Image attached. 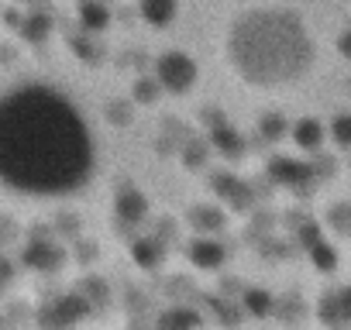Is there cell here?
Here are the masks:
<instances>
[{
	"label": "cell",
	"mask_w": 351,
	"mask_h": 330,
	"mask_svg": "<svg viewBox=\"0 0 351 330\" xmlns=\"http://www.w3.org/2000/svg\"><path fill=\"white\" fill-rule=\"evenodd\" d=\"M193 76H197V66L183 52H169V55L158 59V83L169 86V90H176V93L186 90L193 83Z\"/></svg>",
	"instance_id": "cell-3"
},
{
	"label": "cell",
	"mask_w": 351,
	"mask_h": 330,
	"mask_svg": "<svg viewBox=\"0 0 351 330\" xmlns=\"http://www.w3.org/2000/svg\"><path fill=\"white\" fill-rule=\"evenodd\" d=\"M145 18H152V21H169V18H172V8H145Z\"/></svg>",
	"instance_id": "cell-4"
},
{
	"label": "cell",
	"mask_w": 351,
	"mask_h": 330,
	"mask_svg": "<svg viewBox=\"0 0 351 330\" xmlns=\"http://www.w3.org/2000/svg\"><path fill=\"white\" fill-rule=\"evenodd\" d=\"M93 165V144L80 110L49 86L0 97V179L25 193L76 190Z\"/></svg>",
	"instance_id": "cell-1"
},
{
	"label": "cell",
	"mask_w": 351,
	"mask_h": 330,
	"mask_svg": "<svg viewBox=\"0 0 351 330\" xmlns=\"http://www.w3.org/2000/svg\"><path fill=\"white\" fill-rule=\"evenodd\" d=\"M228 59L234 73L258 90H293L320 62L310 21L289 8H252L231 21Z\"/></svg>",
	"instance_id": "cell-2"
},
{
	"label": "cell",
	"mask_w": 351,
	"mask_h": 330,
	"mask_svg": "<svg viewBox=\"0 0 351 330\" xmlns=\"http://www.w3.org/2000/svg\"><path fill=\"white\" fill-rule=\"evenodd\" d=\"M80 14H83L90 25H100V21H107V11H97V8H83Z\"/></svg>",
	"instance_id": "cell-5"
}]
</instances>
